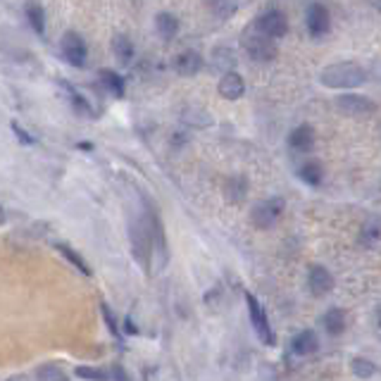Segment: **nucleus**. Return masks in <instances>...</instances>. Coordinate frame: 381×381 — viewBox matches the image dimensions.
<instances>
[{"label": "nucleus", "instance_id": "obj_1", "mask_svg": "<svg viewBox=\"0 0 381 381\" xmlns=\"http://www.w3.org/2000/svg\"><path fill=\"white\" fill-rule=\"evenodd\" d=\"M136 186V183H134ZM139 190V200L143 207V220H146L148 227V239H150V253H153V265L155 272H162L169 262V248H167V234H165V224L160 220V212H157V205L153 203V198L146 193V190Z\"/></svg>", "mask_w": 381, "mask_h": 381}, {"label": "nucleus", "instance_id": "obj_2", "mask_svg": "<svg viewBox=\"0 0 381 381\" xmlns=\"http://www.w3.org/2000/svg\"><path fill=\"white\" fill-rule=\"evenodd\" d=\"M319 81L326 89L353 91L367 81V69L360 67L358 62H334L319 72Z\"/></svg>", "mask_w": 381, "mask_h": 381}, {"label": "nucleus", "instance_id": "obj_3", "mask_svg": "<svg viewBox=\"0 0 381 381\" xmlns=\"http://www.w3.org/2000/svg\"><path fill=\"white\" fill-rule=\"evenodd\" d=\"M127 227H129V243H131V255L139 265L150 272L153 269V253H150V239H148V227L143 220V207L129 210L127 215Z\"/></svg>", "mask_w": 381, "mask_h": 381}, {"label": "nucleus", "instance_id": "obj_4", "mask_svg": "<svg viewBox=\"0 0 381 381\" xmlns=\"http://www.w3.org/2000/svg\"><path fill=\"white\" fill-rule=\"evenodd\" d=\"M241 48L251 57L253 62H260V64H267V62H274L279 57V48H277V41L269 38L265 34H248L243 36L241 41Z\"/></svg>", "mask_w": 381, "mask_h": 381}, {"label": "nucleus", "instance_id": "obj_5", "mask_svg": "<svg viewBox=\"0 0 381 381\" xmlns=\"http://www.w3.org/2000/svg\"><path fill=\"white\" fill-rule=\"evenodd\" d=\"M246 305H248V314H251V326L255 329V336L260 339L262 346H277V334L272 331L269 326V319H267V312L265 307L253 293H246Z\"/></svg>", "mask_w": 381, "mask_h": 381}, {"label": "nucleus", "instance_id": "obj_6", "mask_svg": "<svg viewBox=\"0 0 381 381\" xmlns=\"http://www.w3.org/2000/svg\"><path fill=\"white\" fill-rule=\"evenodd\" d=\"M336 110L348 117H358V120H367V117H374L379 113V105L367 96L360 93H341L336 98Z\"/></svg>", "mask_w": 381, "mask_h": 381}, {"label": "nucleus", "instance_id": "obj_7", "mask_svg": "<svg viewBox=\"0 0 381 381\" xmlns=\"http://www.w3.org/2000/svg\"><path fill=\"white\" fill-rule=\"evenodd\" d=\"M284 215V198L279 195H272V198H265L260 203H255L251 210V222L255 229H269L279 222V217Z\"/></svg>", "mask_w": 381, "mask_h": 381}, {"label": "nucleus", "instance_id": "obj_8", "mask_svg": "<svg viewBox=\"0 0 381 381\" xmlns=\"http://www.w3.org/2000/svg\"><path fill=\"white\" fill-rule=\"evenodd\" d=\"M60 52H62L64 62L72 64V67H86L89 45L79 31H72V29L64 31L62 38H60Z\"/></svg>", "mask_w": 381, "mask_h": 381}, {"label": "nucleus", "instance_id": "obj_9", "mask_svg": "<svg viewBox=\"0 0 381 381\" xmlns=\"http://www.w3.org/2000/svg\"><path fill=\"white\" fill-rule=\"evenodd\" d=\"M255 31L274 38V41L284 38L288 34V17L281 10H267L255 17Z\"/></svg>", "mask_w": 381, "mask_h": 381}, {"label": "nucleus", "instance_id": "obj_10", "mask_svg": "<svg viewBox=\"0 0 381 381\" xmlns=\"http://www.w3.org/2000/svg\"><path fill=\"white\" fill-rule=\"evenodd\" d=\"M305 26L307 34L312 38H322L331 31V15L326 10V5L322 3H310L307 5V15H305Z\"/></svg>", "mask_w": 381, "mask_h": 381}, {"label": "nucleus", "instance_id": "obj_11", "mask_svg": "<svg viewBox=\"0 0 381 381\" xmlns=\"http://www.w3.org/2000/svg\"><path fill=\"white\" fill-rule=\"evenodd\" d=\"M336 281H334V274L324 265H310L307 267V288L314 298H322V295L331 293Z\"/></svg>", "mask_w": 381, "mask_h": 381}, {"label": "nucleus", "instance_id": "obj_12", "mask_svg": "<svg viewBox=\"0 0 381 381\" xmlns=\"http://www.w3.org/2000/svg\"><path fill=\"white\" fill-rule=\"evenodd\" d=\"M203 67H205V60L198 50H181L179 55L174 57V69L179 72L181 76H195L200 74Z\"/></svg>", "mask_w": 381, "mask_h": 381}, {"label": "nucleus", "instance_id": "obj_13", "mask_svg": "<svg viewBox=\"0 0 381 381\" xmlns=\"http://www.w3.org/2000/svg\"><path fill=\"white\" fill-rule=\"evenodd\" d=\"M314 129L310 124H298L291 134H288V146H291L293 153H312L314 148Z\"/></svg>", "mask_w": 381, "mask_h": 381}, {"label": "nucleus", "instance_id": "obj_14", "mask_svg": "<svg viewBox=\"0 0 381 381\" xmlns=\"http://www.w3.org/2000/svg\"><path fill=\"white\" fill-rule=\"evenodd\" d=\"M217 91H220V96L227 98V101H239V98L246 93V84H243V76L239 74V72L229 69L222 74Z\"/></svg>", "mask_w": 381, "mask_h": 381}, {"label": "nucleus", "instance_id": "obj_15", "mask_svg": "<svg viewBox=\"0 0 381 381\" xmlns=\"http://www.w3.org/2000/svg\"><path fill=\"white\" fill-rule=\"evenodd\" d=\"M317 351H319V336L314 329H303L291 339V353H295V356L307 358L314 356Z\"/></svg>", "mask_w": 381, "mask_h": 381}, {"label": "nucleus", "instance_id": "obj_16", "mask_svg": "<svg viewBox=\"0 0 381 381\" xmlns=\"http://www.w3.org/2000/svg\"><path fill=\"white\" fill-rule=\"evenodd\" d=\"M319 324L329 336H341L346 331V312L341 307H329V310L322 314Z\"/></svg>", "mask_w": 381, "mask_h": 381}, {"label": "nucleus", "instance_id": "obj_17", "mask_svg": "<svg viewBox=\"0 0 381 381\" xmlns=\"http://www.w3.org/2000/svg\"><path fill=\"white\" fill-rule=\"evenodd\" d=\"M60 89L64 91V93H67L69 103H72V108H74L79 115H81V117H96L93 108H91V103H89L81 93H79L74 84H69L67 79H60Z\"/></svg>", "mask_w": 381, "mask_h": 381}, {"label": "nucleus", "instance_id": "obj_18", "mask_svg": "<svg viewBox=\"0 0 381 381\" xmlns=\"http://www.w3.org/2000/svg\"><path fill=\"white\" fill-rule=\"evenodd\" d=\"M155 31L162 41H172V38L179 34V19H176L172 12H157L155 15Z\"/></svg>", "mask_w": 381, "mask_h": 381}, {"label": "nucleus", "instance_id": "obj_19", "mask_svg": "<svg viewBox=\"0 0 381 381\" xmlns=\"http://www.w3.org/2000/svg\"><path fill=\"white\" fill-rule=\"evenodd\" d=\"M98 79H101V84L108 89L110 96H115V98L127 96V84H124L122 74H117L115 69H108V67L101 69V72H98Z\"/></svg>", "mask_w": 381, "mask_h": 381}, {"label": "nucleus", "instance_id": "obj_20", "mask_svg": "<svg viewBox=\"0 0 381 381\" xmlns=\"http://www.w3.org/2000/svg\"><path fill=\"white\" fill-rule=\"evenodd\" d=\"M298 179L307 183V186H319L324 181V167H322L319 160H305L303 165L298 167Z\"/></svg>", "mask_w": 381, "mask_h": 381}, {"label": "nucleus", "instance_id": "obj_21", "mask_svg": "<svg viewBox=\"0 0 381 381\" xmlns=\"http://www.w3.org/2000/svg\"><path fill=\"white\" fill-rule=\"evenodd\" d=\"M55 251H60V255H64V258H67V262L69 265H74L79 272L84 274V277H93V269L89 267V262L81 258V255H79L74 248L69 246V243H64V241H55Z\"/></svg>", "mask_w": 381, "mask_h": 381}, {"label": "nucleus", "instance_id": "obj_22", "mask_svg": "<svg viewBox=\"0 0 381 381\" xmlns=\"http://www.w3.org/2000/svg\"><path fill=\"white\" fill-rule=\"evenodd\" d=\"M203 3L222 22H229L239 12V0H203Z\"/></svg>", "mask_w": 381, "mask_h": 381}, {"label": "nucleus", "instance_id": "obj_23", "mask_svg": "<svg viewBox=\"0 0 381 381\" xmlns=\"http://www.w3.org/2000/svg\"><path fill=\"white\" fill-rule=\"evenodd\" d=\"M24 15H26V22L31 24V29L36 31L38 36L45 34V10L41 3H36V0H29V3L24 5Z\"/></svg>", "mask_w": 381, "mask_h": 381}, {"label": "nucleus", "instance_id": "obj_24", "mask_svg": "<svg viewBox=\"0 0 381 381\" xmlns=\"http://www.w3.org/2000/svg\"><path fill=\"white\" fill-rule=\"evenodd\" d=\"M113 52H115V57H117V60H120L122 64H129L131 60H134L136 48H134V43H131L124 34H117V36L113 38Z\"/></svg>", "mask_w": 381, "mask_h": 381}, {"label": "nucleus", "instance_id": "obj_25", "mask_svg": "<svg viewBox=\"0 0 381 381\" xmlns=\"http://www.w3.org/2000/svg\"><path fill=\"white\" fill-rule=\"evenodd\" d=\"M236 52L232 48H215L212 50V67L215 69H222V72H229V69H236Z\"/></svg>", "mask_w": 381, "mask_h": 381}, {"label": "nucleus", "instance_id": "obj_26", "mask_svg": "<svg viewBox=\"0 0 381 381\" xmlns=\"http://www.w3.org/2000/svg\"><path fill=\"white\" fill-rule=\"evenodd\" d=\"M227 198L232 200V203H241L243 198H246V193H248V179L246 176H241V174H236L232 176V179L227 181Z\"/></svg>", "mask_w": 381, "mask_h": 381}, {"label": "nucleus", "instance_id": "obj_27", "mask_svg": "<svg viewBox=\"0 0 381 381\" xmlns=\"http://www.w3.org/2000/svg\"><path fill=\"white\" fill-rule=\"evenodd\" d=\"M351 370L358 379H370L377 374V367H374L372 360H367V358H353Z\"/></svg>", "mask_w": 381, "mask_h": 381}, {"label": "nucleus", "instance_id": "obj_28", "mask_svg": "<svg viewBox=\"0 0 381 381\" xmlns=\"http://www.w3.org/2000/svg\"><path fill=\"white\" fill-rule=\"evenodd\" d=\"M36 377L38 379H52V381H60V379H67V374L62 372L60 365L55 363H48V365H41L36 370Z\"/></svg>", "mask_w": 381, "mask_h": 381}, {"label": "nucleus", "instance_id": "obj_29", "mask_svg": "<svg viewBox=\"0 0 381 381\" xmlns=\"http://www.w3.org/2000/svg\"><path fill=\"white\" fill-rule=\"evenodd\" d=\"M101 314H103V322H105V324H108L110 334L120 339V336H122V326H120V322H117L115 312L110 310V305H108V303H101Z\"/></svg>", "mask_w": 381, "mask_h": 381}, {"label": "nucleus", "instance_id": "obj_30", "mask_svg": "<svg viewBox=\"0 0 381 381\" xmlns=\"http://www.w3.org/2000/svg\"><path fill=\"white\" fill-rule=\"evenodd\" d=\"M74 377H79V379H110V377H108V372L93 370V367H76V370H74Z\"/></svg>", "mask_w": 381, "mask_h": 381}, {"label": "nucleus", "instance_id": "obj_31", "mask_svg": "<svg viewBox=\"0 0 381 381\" xmlns=\"http://www.w3.org/2000/svg\"><path fill=\"white\" fill-rule=\"evenodd\" d=\"M10 127H12V131H15V136H17V141H19V143H24V146H34V143H36L34 136H31L29 131H26L19 122H12Z\"/></svg>", "mask_w": 381, "mask_h": 381}, {"label": "nucleus", "instance_id": "obj_32", "mask_svg": "<svg viewBox=\"0 0 381 381\" xmlns=\"http://www.w3.org/2000/svg\"><path fill=\"white\" fill-rule=\"evenodd\" d=\"M122 324H124V334H129V336H134V334H139V326H136L134 324V319H131V314H127V317H124V322H122Z\"/></svg>", "mask_w": 381, "mask_h": 381}, {"label": "nucleus", "instance_id": "obj_33", "mask_svg": "<svg viewBox=\"0 0 381 381\" xmlns=\"http://www.w3.org/2000/svg\"><path fill=\"white\" fill-rule=\"evenodd\" d=\"M108 377H110V379H129V374L124 372L120 365H115V367H113V372H108Z\"/></svg>", "mask_w": 381, "mask_h": 381}, {"label": "nucleus", "instance_id": "obj_34", "mask_svg": "<svg viewBox=\"0 0 381 381\" xmlns=\"http://www.w3.org/2000/svg\"><path fill=\"white\" fill-rule=\"evenodd\" d=\"M76 148H79V150H86V153H91V150H93V143L81 141V143H76Z\"/></svg>", "mask_w": 381, "mask_h": 381}, {"label": "nucleus", "instance_id": "obj_35", "mask_svg": "<svg viewBox=\"0 0 381 381\" xmlns=\"http://www.w3.org/2000/svg\"><path fill=\"white\" fill-rule=\"evenodd\" d=\"M5 224V210H3V205H0V227Z\"/></svg>", "mask_w": 381, "mask_h": 381}]
</instances>
